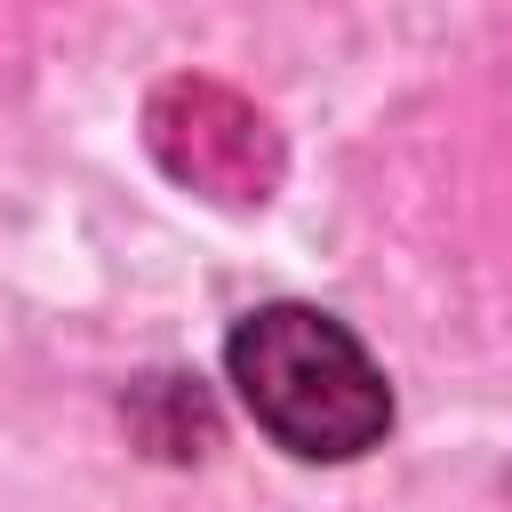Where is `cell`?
<instances>
[{
    "instance_id": "cell-2",
    "label": "cell",
    "mask_w": 512,
    "mask_h": 512,
    "mask_svg": "<svg viewBox=\"0 0 512 512\" xmlns=\"http://www.w3.org/2000/svg\"><path fill=\"white\" fill-rule=\"evenodd\" d=\"M144 136H152V160H160L176 184L208 192L216 208H264V200L280 192V168H288L280 128H272L240 88L200 80V72H176V80L152 88Z\"/></svg>"
},
{
    "instance_id": "cell-1",
    "label": "cell",
    "mask_w": 512,
    "mask_h": 512,
    "mask_svg": "<svg viewBox=\"0 0 512 512\" xmlns=\"http://www.w3.org/2000/svg\"><path fill=\"white\" fill-rule=\"evenodd\" d=\"M224 368L248 400V416L304 464H352L392 432L384 368L360 352V336L312 304H264L232 328Z\"/></svg>"
}]
</instances>
